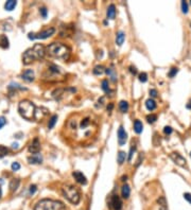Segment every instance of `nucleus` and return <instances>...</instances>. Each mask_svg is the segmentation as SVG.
<instances>
[{
  "label": "nucleus",
  "mask_w": 191,
  "mask_h": 210,
  "mask_svg": "<svg viewBox=\"0 0 191 210\" xmlns=\"http://www.w3.org/2000/svg\"><path fill=\"white\" fill-rule=\"evenodd\" d=\"M28 161L32 165H38V163L43 162V156L38 153V154H32L31 156L28 157Z\"/></svg>",
  "instance_id": "2eb2a0df"
},
{
  "label": "nucleus",
  "mask_w": 191,
  "mask_h": 210,
  "mask_svg": "<svg viewBox=\"0 0 191 210\" xmlns=\"http://www.w3.org/2000/svg\"><path fill=\"white\" fill-rule=\"evenodd\" d=\"M63 194L64 198L68 199L71 204L77 205L80 203V199H81V194L80 191L77 187L71 186V185H67L64 186L63 188Z\"/></svg>",
  "instance_id": "0eeeda50"
},
{
  "label": "nucleus",
  "mask_w": 191,
  "mask_h": 210,
  "mask_svg": "<svg viewBox=\"0 0 191 210\" xmlns=\"http://www.w3.org/2000/svg\"><path fill=\"white\" fill-rule=\"evenodd\" d=\"M55 33V29L54 28H49L42 31L40 33H29L28 37L29 40H46V38L50 37L51 35H53Z\"/></svg>",
  "instance_id": "6e6552de"
},
{
  "label": "nucleus",
  "mask_w": 191,
  "mask_h": 210,
  "mask_svg": "<svg viewBox=\"0 0 191 210\" xmlns=\"http://www.w3.org/2000/svg\"><path fill=\"white\" fill-rule=\"evenodd\" d=\"M36 106L34 103H32L31 101L24 100L20 101L18 104V111H19L20 116L22 118H25L26 120H33L35 119L36 115Z\"/></svg>",
  "instance_id": "20e7f679"
},
{
  "label": "nucleus",
  "mask_w": 191,
  "mask_h": 210,
  "mask_svg": "<svg viewBox=\"0 0 191 210\" xmlns=\"http://www.w3.org/2000/svg\"><path fill=\"white\" fill-rule=\"evenodd\" d=\"M12 146H13V149H18V144L17 143H13Z\"/></svg>",
  "instance_id": "09e8293b"
},
{
  "label": "nucleus",
  "mask_w": 191,
  "mask_h": 210,
  "mask_svg": "<svg viewBox=\"0 0 191 210\" xmlns=\"http://www.w3.org/2000/svg\"><path fill=\"white\" fill-rule=\"evenodd\" d=\"M125 40V34L124 32L122 31H119V32L116 34V43H117L118 46H122V44L124 43Z\"/></svg>",
  "instance_id": "6ab92c4d"
},
{
  "label": "nucleus",
  "mask_w": 191,
  "mask_h": 210,
  "mask_svg": "<svg viewBox=\"0 0 191 210\" xmlns=\"http://www.w3.org/2000/svg\"><path fill=\"white\" fill-rule=\"evenodd\" d=\"M1 195H2V191H1V188H0V198H1Z\"/></svg>",
  "instance_id": "603ef678"
},
{
  "label": "nucleus",
  "mask_w": 191,
  "mask_h": 210,
  "mask_svg": "<svg viewBox=\"0 0 191 210\" xmlns=\"http://www.w3.org/2000/svg\"><path fill=\"white\" fill-rule=\"evenodd\" d=\"M40 151V139L37 138V137H35L34 139H33V141L31 142L30 147H29V152L32 153V154H38Z\"/></svg>",
  "instance_id": "9b49d317"
},
{
  "label": "nucleus",
  "mask_w": 191,
  "mask_h": 210,
  "mask_svg": "<svg viewBox=\"0 0 191 210\" xmlns=\"http://www.w3.org/2000/svg\"><path fill=\"white\" fill-rule=\"evenodd\" d=\"M19 184H20V180H18V178H13V180L10 181V190L12 191V192H14V191L17 190V188L19 187Z\"/></svg>",
  "instance_id": "b1692460"
},
{
  "label": "nucleus",
  "mask_w": 191,
  "mask_h": 210,
  "mask_svg": "<svg viewBox=\"0 0 191 210\" xmlns=\"http://www.w3.org/2000/svg\"><path fill=\"white\" fill-rule=\"evenodd\" d=\"M173 132V129H172V128L171 126H165V128H164V133L166 134V135H170Z\"/></svg>",
  "instance_id": "4c0bfd02"
},
{
  "label": "nucleus",
  "mask_w": 191,
  "mask_h": 210,
  "mask_svg": "<svg viewBox=\"0 0 191 210\" xmlns=\"http://www.w3.org/2000/svg\"><path fill=\"white\" fill-rule=\"evenodd\" d=\"M170 158L173 160V162L175 163V165L179 166V167H182V168H186V169H188L187 160H186L180 154H179V153H176V152L171 153V154H170Z\"/></svg>",
  "instance_id": "9d476101"
},
{
  "label": "nucleus",
  "mask_w": 191,
  "mask_h": 210,
  "mask_svg": "<svg viewBox=\"0 0 191 210\" xmlns=\"http://www.w3.org/2000/svg\"><path fill=\"white\" fill-rule=\"evenodd\" d=\"M7 124V120L4 117H0V129H1L2 128H3L4 125Z\"/></svg>",
  "instance_id": "a19ab883"
},
{
  "label": "nucleus",
  "mask_w": 191,
  "mask_h": 210,
  "mask_svg": "<svg viewBox=\"0 0 191 210\" xmlns=\"http://www.w3.org/2000/svg\"><path fill=\"white\" fill-rule=\"evenodd\" d=\"M125 158H126V153L123 152V151H120L119 153H118V157H117V161L118 163L121 166L123 162L125 161Z\"/></svg>",
  "instance_id": "cd10ccee"
},
{
  "label": "nucleus",
  "mask_w": 191,
  "mask_h": 210,
  "mask_svg": "<svg viewBox=\"0 0 191 210\" xmlns=\"http://www.w3.org/2000/svg\"><path fill=\"white\" fill-rule=\"evenodd\" d=\"M9 38L7 35H0V47L2 49H7L9 48Z\"/></svg>",
  "instance_id": "5701e85b"
},
{
  "label": "nucleus",
  "mask_w": 191,
  "mask_h": 210,
  "mask_svg": "<svg viewBox=\"0 0 191 210\" xmlns=\"http://www.w3.org/2000/svg\"><path fill=\"white\" fill-rule=\"evenodd\" d=\"M36 186L35 185H32V186H30V190H29V193L30 194H34L35 193V191H36Z\"/></svg>",
  "instance_id": "c03bdc74"
},
{
  "label": "nucleus",
  "mask_w": 191,
  "mask_h": 210,
  "mask_svg": "<svg viewBox=\"0 0 191 210\" xmlns=\"http://www.w3.org/2000/svg\"><path fill=\"white\" fill-rule=\"evenodd\" d=\"M66 91V89H62V88H60V89H55L54 91L52 92V97L55 99L56 101H60L62 98H63L64 96V92Z\"/></svg>",
  "instance_id": "412c9836"
},
{
  "label": "nucleus",
  "mask_w": 191,
  "mask_h": 210,
  "mask_svg": "<svg viewBox=\"0 0 191 210\" xmlns=\"http://www.w3.org/2000/svg\"><path fill=\"white\" fill-rule=\"evenodd\" d=\"M21 79L26 82H32L34 80V71L32 69H27L21 73Z\"/></svg>",
  "instance_id": "4468645a"
},
{
  "label": "nucleus",
  "mask_w": 191,
  "mask_h": 210,
  "mask_svg": "<svg viewBox=\"0 0 191 210\" xmlns=\"http://www.w3.org/2000/svg\"><path fill=\"white\" fill-rule=\"evenodd\" d=\"M101 87L103 89V91L106 92V93H109L110 92V89H109V86H108V81L107 80H103L102 83H101Z\"/></svg>",
  "instance_id": "7c9ffc66"
},
{
  "label": "nucleus",
  "mask_w": 191,
  "mask_h": 210,
  "mask_svg": "<svg viewBox=\"0 0 191 210\" xmlns=\"http://www.w3.org/2000/svg\"><path fill=\"white\" fill-rule=\"evenodd\" d=\"M46 49L45 47L40 44H35L32 48L28 49L27 51L22 55V63L25 65H29L35 61H40L44 58L46 54Z\"/></svg>",
  "instance_id": "7ed1b4c3"
},
{
  "label": "nucleus",
  "mask_w": 191,
  "mask_h": 210,
  "mask_svg": "<svg viewBox=\"0 0 191 210\" xmlns=\"http://www.w3.org/2000/svg\"><path fill=\"white\" fill-rule=\"evenodd\" d=\"M126 140H128V134H126L125 129L123 128V126H120L118 129V143H119V146H124Z\"/></svg>",
  "instance_id": "f8f14e48"
},
{
  "label": "nucleus",
  "mask_w": 191,
  "mask_h": 210,
  "mask_svg": "<svg viewBox=\"0 0 191 210\" xmlns=\"http://www.w3.org/2000/svg\"><path fill=\"white\" fill-rule=\"evenodd\" d=\"M190 3H191V2H190Z\"/></svg>",
  "instance_id": "5fc2aeb1"
},
{
  "label": "nucleus",
  "mask_w": 191,
  "mask_h": 210,
  "mask_svg": "<svg viewBox=\"0 0 191 210\" xmlns=\"http://www.w3.org/2000/svg\"><path fill=\"white\" fill-rule=\"evenodd\" d=\"M121 194H122V198H130V194H131V188L128 184L122 186L121 188Z\"/></svg>",
  "instance_id": "aec40b11"
},
{
  "label": "nucleus",
  "mask_w": 191,
  "mask_h": 210,
  "mask_svg": "<svg viewBox=\"0 0 191 210\" xmlns=\"http://www.w3.org/2000/svg\"><path fill=\"white\" fill-rule=\"evenodd\" d=\"M177 72H179V69H177L176 67H172L171 70H170V72L168 73V76H169V77H173L176 76Z\"/></svg>",
  "instance_id": "f704fd0d"
},
{
  "label": "nucleus",
  "mask_w": 191,
  "mask_h": 210,
  "mask_svg": "<svg viewBox=\"0 0 191 210\" xmlns=\"http://www.w3.org/2000/svg\"><path fill=\"white\" fill-rule=\"evenodd\" d=\"M72 176H73L74 180L78 181L79 184H81V185H86V184H87L86 176H85L82 172H79V171H74V172L72 173Z\"/></svg>",
  "instance_id": "ddd939ff"
},
{
  "label": "nucleus",
  "mask_w": 191,
  "mask_h": 210,
  "mask_svg": "<svg viewBox=\"0 0 191 210\" xmlns=\"http://www.w3.org/2000/svg\"><path fill=\"white\" fill-rule=\"evenodd\" d=\"M119 110L121 113H126V111L128 110V103L126 102V101H120L119 103Z\"/></svg>",
  "instance_id": "c85d7f7f"
},
{
  "label": "nucleus",
  "mask_w": 191,
  "mask_h": 210,
  "mask_svg": "<svg viewBox=\"0 0 191 210\" xmlns=\"http://www.w3.org/2000/svg\"><path fill=\"white\" fill-rule=\"evenodd\" d=\"M16 6H17V1H15V0H9V1H7L6 4H4V9H6L7 11H13Z\"/></svg>",
  "instance_id": "a878e982"
},
{
  "label": "nucleus",
  "mask_w": 191,
  "mask_h": 210,
  "mask_svg": "<svg viewBox=\"0 0 191 210\" xmlns=\"http://www.w3.org/2000/svg\"><path fill=\"white\" fill-rule=\"evenodd\" d=\"M122 199L118 194H113L108 201V206L112 210H121L122 209Z\"/></svg>",
  "instance_id": "1a4fd4ad"
},
{
  "label": "nucleus",
  "mask_w": 191,
  "mask_h": 210,
  "mask_svg": "<svg viewBox=\"0 0 191 210\" xmlns=\"http://www.w3.org/2000/svg\"><path fill=\"white\" fill-rule=\"evenodd\" d=\"M7 152H9V150H7V147L0 146V158H2V157L6 156V155L7 154Z\"/></svg>",
  "instance_id": "473e14b6"
},
{
  "label": "nucleus",
  "mask_w": 191,
  "mask_h": 210,
  "mask_svg": "<svg viewBox=\"0 0 191 210\" xmlns=\"http://www.w3.org/2000/svg\"><path fill=\"white\" fill-rule=\"evenodd\" d=\"M187 108H190V110H191V100L189 101V103L187 104Z\"/></svg>",
  "instance_id": "3c124183"
},
{
  "label": "nucleus",
  "mask_w": 191,
  "mask_h": 210,
  "mask_svg": "<svg viewBox=\"0 0 191 210\" xmlns=\"http://www.w3.org/2000/svg\"><path fill=\"white\" fill-rule=\"evenodd\" d=\"M157 204H158L159 210H168L167 199L165 196H159V198L157 199Z\"/></svg>",
  "instance_id": "dca6fc26"
},
{
  "label": "nucleus",
  "mask_w": 191,
  "mask_h": 210,
  "mask_svg": "<svg viewBox=\"0 0 191 210\" xmlns=\"http://www.w3.org/2000/svg\"><path fill=\"white\" fill-rule=\"evenodd\" d=\"M150 96L152 98H156L157 97V90L156 89H150Z\"/></svg>",
  "instance_id": "79ce46f5"
},
{
  "label": "nucleus",
  "mask_w": 191,
  "mask_h": 210,
  "mask_svg": "<svg viewBox=\"0 0 191 210\" xmlns=\"http://www.w3.org/2000/svg\"><path fill=\"white\" fill-rule=\"evenodd\" d=\"M56 121H58V116H56V115H53V116L50 118V120H49V123H48V128H49V129L53 128V126L55 125Z\"/></svg>",
  "instance_id": "c756f323"
},
{
  "label": "nucleus",
  "mask_w": 191,
  "mask_h": 210,
  "mask_svg": "<svg viewBox=\"0 0 191 210\" xmlns=\"http://www.w3.org/2000/svg\"><path fill=\"white\" fill-rule=\"evenodd\" d=\"M130 71H131L132 74H134V76H136V74H137V69H136V67H134V66L130 67Z\"/></svg>",
  "instance_id": "a18cd8bd"
},
{
  "label": "nucleus",
  "mask_w": 191,
  "mask_h": 210,
  "mask_svg": "<svg viewBox=\"0 0 191 210\" xmlns=\"http://www.w3.org/2000/svg\"><path fill=\"white\" fill-rule=\"evenodd\" d=\"M104 72H106V69L102 65H98L94 68V74H96V76H101Z\"/></svg>",
  "instance_id": "bb28decb"
},
{
  "label": "nucleus",
  "mask_w": 191,
  "mask_h": 210,
  "mask_svg": "<svg viewBox=\"0 0 191 210\" xmlns=\"http://www.w3.org/2000/svg\"><path fill=\"white\" fill-rule=\"evenodd\" d=\"M43 77L44 80H47V81H63L65 79V72L58 65L51 64L43 74Z\"/></svg>",
  "instance_id": "423d86ee"
},
{
  "label": "nucleus",
  "mask_w": 191,
  "mask_h": 210,
  "mask_svg": "<svg viewBox=\"0 0 191 210\" xmlns=\"http://www.w3.org/2000/svg\"><path fill=\"white\" fill-rule=\"evenodd\" d=\"M184 198L188 202V203L191 204V194L190 193H184Z\"/></svg>",
  "instance_id": "37998d69"
},
{
  "label": "nucleus",
  "mask_w": 191,
  "mask_h": 210,
  "mask_svg": "<svg viewBox=\"0 0 191 210\" xmlns=\"http://www.w3.org/2000/svg\"><path fill=\"white\" fill-rule=\"evenodd\" d=\"M126 180H128V176L125 175V176H122V180H122V181H125Z\"/></svg>",
  "instance_id": "8fccbe9b"
},
{
  "label": "nucleus",
  "mask_w": 191,
  "mask_h": 210,
  "mask_svg": "<svg viewBox=\"0 0 191 210\" xmlns=\"http://www.w3.org/2000/svg\"><path fill=\"white\" fill-rule=\"evenodd\" d=\"M65 132L68 139L81 146H87L97 138L99 121L90 111L73 114L65 123Z\"/></svg>",
  "instance_id": "f257e3e1"
},
{
  "label": "nucleus",
  "mask_w": 191,
  "mask_h": 210,
  "mask_svg": "<svg viewBox=\"0 0 191 210\" xmlns=\"http://www.w3.org/2000/svg\"><path fill=\"white\" fill-rule=\"evenodd\" d=\"M34 210H66V206L56 199L44 198L36 203Z\"/></svg>",
  "instance_id": "39448f33"
},
{
  "label": "nucleus",
  "mask_w": 191,
  "mask_h": 210,
  "mask_svg": "<svg viewBox=\"0 0 191 210\" xmlns=\"http://www.w3.org/2000/svg\"><path fill=\"white\" fill-rule=\"evenodd\" d=\"M139 81L142 83H146L148 81V74H147L146 72H141V73L139 74Z\"/></svg>",
  "instance_id": "72a5a7b5"
},
{
  "label": "nucleus",
  "mask_w": 191,
  "mask_h": 210,
  "mask_svg": "<svg viewBox=\"0 0 191 210\" xmlns=\"http://www.w3.org/2000/svg\"><path fill=\"white\" fill-rule=\"evenodd\" d=\"M156 106H157L156 102L153 99H152V98L146 101V107H147V110H151V111L154 110L156 108Z\"/></svg>",
  "instance_id": "393cba45"
},
{
  "label": "nucleus",
  "mask_w": 191,
  "mask_h": 210,
  "mask_svg": "<svg viewBox=\"0 0 191 210\" xmlns=\"http://www.w3.org/2000/svg\"><path fill=\"white\" fill-rule=\"evenodd\" d=\"M190 157H191V153H190Z\"/></svg>",
  "instance_id": "864d4df0"
},
{
  "label": "nucleus",
  "mask_w": 191,
  "mask_h": 210,
  "mask_svg": "<svg viewBox=\"0 0 191 210\" xmlns=\"http://www.w3.org/2000/svg\"><path fill=\"white\" fill-rule=\"evenodd\" d=\"M106 73H107V76L109 77L110 81H112L113 83L117 82V72H116V70L114 69L113 67H110V68L106 69Z\"/></svg>",
  "instance_id": "f3484780"
},
{
  "label": "nucleus",
  "mask_w": 191,
  "mask_h": 210,
  "mask_svg": "<svg viewBox=\"0 0 191 210\" xmlns=\"http://www.w3.org/2000/svg\"><path fill=\"white\" fill-rule=\"evenodd\" d=\"M40 14H42V16H43L44 18L47 17V13H48V11H47V9H46V7H40Z\"/></svg>",
  "instance_id": "e433bc0d"
},
{
  "label": "nucleus",
  "mask_w": 191,
  "mask_h": 210,
  "mask_svg": "<svg viewBox=\"0 0 191 210\" xmlns=\"http://www.w3.org/2000/svg\"><path fill=\"white\" fill-rule=\"evenodd\" d=\"M106 16H107V19H115V17H116V7L114 6V4H110V6L107 7Z\"/></svg>",
  "instance_id": "a211bd4d"
},
{
  "label": "nucleus",
  "mask_w": 191,
  "mask_h": 210,
  "mask_svg": "<svg viewBox=\"0 0 191 210\" xmlns=\"http://www.w3.org/2000/svg\"><path fill=\"white\" fill-rule=\"evenodd\" d=\"M113 108H114V104H113V103H109L108 106H107V111H112Z\"/></svg>",
  "instance_id": "de8ad7c7"
},
{
  "label": "nucleus",
  "mask_w": 191,
  "mask_h": 210,
  "mask_svg": "<svg viewBox=\"0 0 191 210\" xmlns=\"http://www.w3.org/2000/svg\"><path fill=\"white\" fill-rule=\"evenodd\" d=\"M143 158V155H142V153H141L140 155H139V158L137 159V163H136V167H138L139 165H140V162H141V159Z\"/></svg>",
  "instance_id": "49530a36"
},
{
  "label": "nucleus",
  "mask_w": 191,
  "mask_h": 210,
  "mask_svg": "<svg viewBox=\"0 0 191 210\" xmlns=\"http://www.w3.org/2000/svg\"><path fill=\"white\" fill-rule=\"evenodd\" d=\"M20 169V165L18 162H13L12 163V170L13 171H18Z\"/></svg>",
  "instance_id": "ea45409f"
},
{
  "label": "nucleus",
  "mask_w": 191,
  "mask_h": 210,
  "mask_svg": "<svg viewBox=\"0 0 191 210\" xmlns=\"http://www.w3.org/2000/svg\"><path fill=\"white\" fill-rule=\"evenodd\" d=\"M134 131H135L136 134L142 133L143 125H142V122H141L140 120H135V122H134Z\"/></svg>",
  "instance_id": "4be33fe9"
},
{
  "label": "nucleus",
  "mask_w": 191,
  "mask_h": 210,
  "mask_svg": "<svg viewBox=\"0 0 191 210\" xmlns=\"http://www.w3.org/2000/svg\"><path fill=\"white\" fill-rule=\"evenodd\" d=\"M156 120H157V116L154 115V114H151V115L147 116V121H148L149 123H154Z\"/></svg>",
  "instance_id": "2f4dec72"
},
{
  "label": "nucleus",
  "mask_w": 191,
  "mask_h": 210,
  "mask_svg": "<svg viewBox=\"0 0 191 210\" xmlns=\"http://www.w3.org/2000/svg\"><path fill=\"white\" fill-rule=\"evenodd\" d=\"M47 53L51 58L62 59V61H67V59H69V58H70L71 50L65 44L54 41V43L50 44V45L47 47Z\"/></svg>",
  "instance_id": "f03ea898"
},
{
  "label": "nucleus",
  "mask_w": 191,
  "mask_h": 210,
  "mask_svg": "<svg viewBox=\"0 0 191 210\" xmlns=\"http://www.w3.org/2000/svg\"><path fill=\"white\" fill-rule=\"evenodd\" d=\"M135 151H136V147L135 146L132 147L131 151H130V154H128V161H131V160H132V157H133V154L135 153Z\"/></svg>",
  "instance_id": "58836bf2"
},
{
  "label": "nucleus",
  "mask_w": 191,
  "mask_h": 210,
  "mask_svg": "<svg viewBox=\"0 0 191 210\" xmlns=\"http://www.w3.org/2000/svg\"><path fill=\"white\" fill-rule=\"evenodd\" d=\"M182 11L183 13H188V3L186 1H182Z\"/></svg>",
  "instance_id": "c9c22d12"
}]
</instances>
